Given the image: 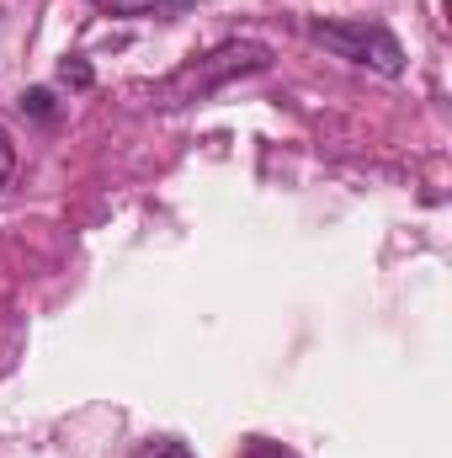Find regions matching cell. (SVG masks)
<instances>
[{
    "label": "cell",
    "instance_id": "ba28073f",
    "mask_svg": "<svg viewBox=\"0 0 452 458\" xmlns=\"http://www.w3.org/2000/svg\"><path fill=\"white\" fill-rule=\"evenodd\" d=\"M11 171H16V144H11V133L0 128V187L11 182Z\"/></svg>",
    "mask_w": 452,
    "mask_h": 458
},
{
    "label": "cell",
    "instance_id": "6da1fadb",
    "mask_svg": "<svg viewBox=\"0 0 452 458\" xmlns=\"http://www.w3.org/2000/svg\"><path fill=\"white\" fill-rule=\"evenodd\" d=\"M272 64L266 43H219L213 54H203L197 64H181L176 75H165L149 97L155 107H187V102H208L219 86H229L234 75H255Z\"/></svg>",
    "mask_w": 452,
    "mask_h": 458
},
{
    "label": "cell",
    "instance_id": "52a82bcc",
    "mask_svg": "<svg viewBox=\"0 0 452 458\" xmlns=\"http://www.w3.org/2000/svg\"><path fill=\"white\" fill-rule=\"evenodd\" d=\"M245 458H298V454H293V448H282V443L255 437V443H245Z\"/></svg>",
    "mask_w": 452,
    "mask_h": 458
},
{
    "label": "cell",
    "instance_id": "277c9868",
    "mask_svg": "<svg viewBox=\"0 0 452 458\" xmlns=\"http://www.w3.org/2000/svg\"><path fill=\"white\" fill-rule=\"evenodd\" d=\"M133 458H192V448L181 437H149V443H138Z\"/></svg>",
    "mask_w": 452,
    "mask_h": 458
},
{
    "label": "cell",
    "instance_id": "7a4b0ae2",
    "mask_svg": "<svg viewBox=\"0 0 452 458\" xmlns=\"http://www.w3.org/2000/svg\"><path fill=\"white\" fill-rule=\"evenodd\" d=\"M304 32L320 48H331L336 59L367 64L378 75H399L405 70V48L394 43V32L383 21H304Z\"/></svg>",
    "mask_w": 452,
    "mask_h": 458
},
{
    "label": "cell",
    "instance_id": "3957f363",
    "mask_svg": "<svg viewBox=\"0 0 452 458\" xmlns=\"http://www.w3.org/2000/svg\"><path fill=\"white\" fill-rule=\"evenodd\" d=\"M187 5H197V0H102L107 16H171Z\"/></svg>",
    "mask_w": 452,
    "mask_h": 458
},
{
    "label": "cell",
    "instance_id": "5b68a950",
    "mask_svg": "<svg viewBox=\"0 0 452 458\" xmlns=\"http://www.w3.org/2000/svg\"><path fill=\"white\" fill-rule=\"evenodd\" d=\"M16 107H21L27 117H43V123H48V117H54V97H48L43 86H32V91H21V102H16Z\"/></svg>",
    "mask_w": 452,
    "mask_h": 458
},
{
    "label": "cell",
    "instance_id": "8992f818",
    "mask_svg": "<svg viewBox=\"0 0 452 458\" xmlns=\"http://www.w3.org/2000/svg\"><path fill=\"white\" fill-rule=\"evenodd\" d=\"M59 81H64V86H75V91H86V86H91V64H86L80 54H70V59L59 64Z\"/></svg>",
    "mask_w": 452,
    "mask_h": 458
}]
</instances>
